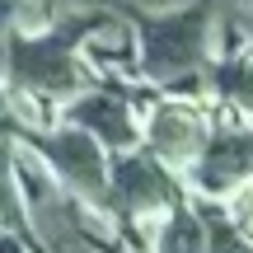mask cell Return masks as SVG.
<instances>
[{
    "instance_id": "3",
    "label": "cell",
    "mask_w": 253,
    "mask_h": 253,
    "mask_svg": "<svg viewBox=\"0 0 253 253\" xmlns=\"http://www.w3.org/2000/svg\"><path fill=\"white\" fill-rule=\"evenodd\" d=\"M47 155H52V164H56L71 183H80L84 192H103V160H99V150H94L89 136L61 131V136L47 141Z\"/></svg>"
},
{
    "instance_id": "6",
    "label": "cell",
    "mask_w": 253,
    "mask_h": 253,
    "mask_svg": "<svg viewBox=\"0 0 253 253\" xmlns=\"http://www.w3.org/2000/svg\"><path fill=\"white\" fill-rule=\"evenodd\" d=\"M118 197L126 207H160L169 197V178L145 160H122L118 164Z\"/></svg>"
},
{
    "instance_id": "8",
    "label": "cell",
    "mask_w": 253,
    "mask_h": 253,
    "mask_svg": "<svg viewBox=\"0 0 253 253\" xmlns=\"http://www.w3.org/2000/svg\"><path fill=\"white\" fill-rule=\"evenodd\" d=\"M164 253H202V225L188 216H178L164 230Z\"/></svg>"
},
{
    "instance_id": "4",
    "label": "cell",
    "mask_w": 253,
    "mask_h": 253,
    "mask_svg": "<svg viewBox=\"0 0 253 253\" xmlns=\"http://www.w3.org/2000/svg\"><path fill=\"white\" fill-rule=\"evenodd\" d=\"M150 141H155V150L169 155V160L192 155V150H197V141H202L197 113H192V108H178V103L160 108V113H155V122H150Z\"/></svg>"
},
{
    "instance_id": "5",
    "label": "cell",
    "mask_w": 253,
    "mask_h": 253,
    "mask_svg": "<svg viewBox=\"0 0 253 253\" xmlns=\"http://www.w3.org/2000/svg\"><path fill=\"white\" fill-rule=\"evenodd\" d=\"M80 126H89V131H99L108 145H126L131 141V118H126V108L118 99H108V94H89V99L75 103L71 113Z\"/></svg>"
},
{
    "instance_id": "2",
    "label": "cell",
    "mask_w": 253,
    "mask_h": 253,
    "mask_svg": "<svg viewBox=\"0 0 253 253\" xmlns=\"http://www.w3.org/2000/svg\"><path fill=\"white\" fill-rule=\"evenodd\" d=\"M66 38L71 33L42 38V42H14V75L24 84H38V89H71L75 66L66 56Z\"/></svg>"
},
{
    "instance_id": "7",
    "label": "cell",
    "mask_w": 253,
    "mask_h": 253,
    "mask_svg": "<svg viewBox=\"0 0 253 253\" xmlns=\"http://www.w3.org/2000/svg\"><path fill=\"white\" fill-rule=\"evenodd\" d=\"M253 169V141L249 136H225V141L216 145V150L207 155V178L211 183H225V178H235V173H244Z\"/></svg>"
},
{
    "instance_id": "1",
    "label": "cell",
    "mask_w": 253,
    "mask_h": 253,
    "mask_svg": "<svg viewBox=\"0 0 253 253\" xmlns=\"http://www.w3.org/2000/svg\"><path fill=\"white\" fill-rule=\"evenodd\" d=\"M197 47H202V14L164 19L145 33V66L155 75H173L197 56Z\"/></svg>"
},
{
    "instance_id": "9",
    "label": "cell",
    "mask_w": 253,
    "mask_h": 253,
    "mask_svg": "<svg viewBox=\"0 0 253 253\" xmlns=\"http://www.w3.org/2000/svg\"><path fill=\"white\" fill-rule=\"evenodd\" d=\"M0 220H14V197H9V173H5V160H0Z\"/></svg>"
},
{
    "instance_id": "11",
    "label": "cell",
    "mask_w": 253,
    "mask_h": 253,
    "mask_svg": "<svg viewBox=\"0 0 253 253\" xmlns=\"http://www.w3.org/2000/svg\"><path fill=\"white\" fill-rule=\"evenodd\" d=\"M5 14H9V0H0V24H5Z\"/></svg>"
},
{
    "instance_id": "10",
    "label": "cell",
    "mask_w": 253,
    "mask_h": 253,
    "mask_svg": "<svg viewBox=\"0 0 253 253\" xmlns=\"http://www.w3.org/2000/svg\"><path fill=\"white\" fill-rule=\"evenodd\" d=\"M211 235H216V253H249L244 244H235V235H230L225 225H216V230H211Z\"/></svg>"
}]
</instances>
